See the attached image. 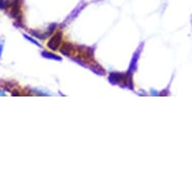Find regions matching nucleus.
<instances>
[{
    "instance_id": "obj_1",
    "label": "nucleus",
    "mask_w": 192,
    "mask_h": 192,
    "mask_svg": "<svg viewBox=\"0 0 192 192\" xmlns=\"http://www.w3.org/2000/svg\"><path fill=\"white\" fill-rule=\"evenodd\" d=\"M60 40H62V32H58V34L55 35V36H53V37L51 38V40L48 41L47 47H48L49 48H51L52 51H55V49L58 48Z\"/></svg>"
},
{
    "instance_id": "obj_2",
    "label": "nucleus",
    "mask_w": 192,
    "mask_h": 192,
    "mask_svg": "<svg viewBox=\"0 0 192 192\" xmlns=\"http://www.w3.org/2000/svg\"><path fill=\"white\" fill-rule=\"evenodd\" d=\"M0 8L1 9L6 8V2L4 1V0H0Z\"/></svg>"
},
{
    "instance_id": "obj_3",
    "label": "nucleus",
    "mask_w": 192,
    "mask_h": 192,
    "mask_svg": "<svg viewBox=\"0 0 192 192\" xmlns=\"http://www.w3.org/2000/svg\"><path fill=\"white\" fill-rule=\"evenodd\" d=\"M25 38H27V40H30L31 42H32V43H34V44H36V45H38V47H40V43H37V42H36V41H35L34 40H32V38L28 37V36H27V35H25Z\"/></svg>"
}]
</instances>
